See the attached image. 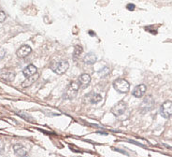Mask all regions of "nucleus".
Returning <instances> with one entry per match:
<instances>
[{"label": "nucleus", "instance_id": "1", "mask_svg": "<svg viewBox=\"0 0 172 157\" xmlns=\"http://www.w3.org/2000/svg\"><path fill=\"white\" fill-rule=\"evenodd\" d=\"M79 89H80L79 82H72L68 87H66V89H65L64 95H63L64 99H65V100L74 99V98L78 95Z\"/></svg>", "mask_w": 172, "mask_h": 157}, {"label": "nucleus", "instance_id": "2", "mask_svg": "<svg viewBox=\"0 0 172 157\" xmlns=\"http://www.w3.org/2000/svg\"><path fill=\"white\" fill-rule=\"evenodd\" d=\"M69 64L68 61H59V62H52L50 65L51 69L56 73V74H64L66 70L68 69Z\"/></svg>", "mask_w": 172, "mask_h": 157}, {"label": "nucleus", "instance_id": "3", "mask_svg": "<svg viewBox=\"0 0 172 157\" xmlns=\"http://www.w3.org/2000/svg\"><path fill=\"white\" fill-rule=\"evenodd\" d=\"M113 87L120 94H126L129 92L130 84L125 78H117L113 82Z\"/></svg>", "mask_w": 172, "mask_h": 157}, {"label": "nucleus", "instance_id": "4", "mask_svg": "<svg viewBox=\"0 0 172 157\" xmlns=\"http://www.w3.org/2000/svg\"><path fill=\"white\" fill-rule=\"evenodd\" d=\"M154 105V99H152L151 95H148L142 100L140 107H139V110L141 112H144V113L148 112L152 109Z\"/></svg>", "mask_w": 172, "mask_h": 157}, {"label": "nucleus", "instance_id": "5", "mask_svg": "<svg viewBox=\"0 0 172 157\" xmlns=\"http://www.w3.org/2000/svg\"><path fill=\"white\" fill-rule=\"evenodd\" d=\"M160 114L166 119H168L172 116V101H166L162 104L160 107Z\"/></svg>", "mask_w": 172, "mask_h": 157}, {"label": "nucleus", "instance_id": "6", "mask_svg": "<svg viewBox=\"0 0 172 157\" xmlns=\"http://www.w3.org/2000/svg\"><path fill=\"white\" fill-rule=\"evenodd\" d=\"M0 78L5 82H12L15 78V72L9 68H3L0 70Z\"/></svg>", "mask_w": 172, "mask_h": 157}, {"label": "nucleus", "instance_id": "7", "mask_svg": "<svg viewBox=\"0 0 172 157\" xmlns=\"http://www.w3.org/2000/svg\"><path fill=\"white\" fill-rule=\"evenodd\" d=\"M126 110V104L123 101H120L115 106H113V107L111 109V113L114 116H121L125 113Z\"/></svg>", "mask_w": 172, "mask_h": 157}, {"label": "nucleus", "instance_id": "8", "mask_svg": "<svg viewBox=\"0 0 172 157\" xmlns=\"http://www.w3.org/2000/svg\"><path fill=\"white\" fill-rule=\"evenodd\" d=\"M32 52V49L30 46H28V45H23L21 46L20 48L18 49V51L16 52V54L18 57H20V58H24L26 56H28Z\"/></svg>", "mask_w": 172, "mask_h": 157}, {"label": "nucleus", "instance_id": "9", "mask_svg": "<svg viewBox=\"0 0 172 157\" xmlns=\"http://www.w3.org/2000/svg\"><path fill=\"white\" fill-rule=\"evenodd\" d=\"M146 91H147L146 85L145 84H139V85H138V86H136L135 88H134L132 95L135 97H137V98H140V97H142L143 95H145Z\"/></svg>", "mask_w": 172, "mask_h": 157}, {"label": "nucleus", "instance_id": "10", "mask_svg": "<svg viewBox=\"0 0 172 157\" xmlns=\"http://www.w3.org/2000/svg\"><path fill=\"white\" fill-rule=\"evenodd\" d=\"M39 77H40V75L37 74V73H36L35 75H33V76H31V77L26 78L25 80L22 82V84H21L22 88H27V87L32 86V85L34 84V82H37V80L39 78Z\"/></svg>", "mask_w": 172, "mask_h": 157}, {"label": "nucleus", "instance_id": "11", "mask_svg": "<svg viewBox=\"0 0 172 157\" xmlns=\"http://www.w3.org/2000/svg\"><path fill=\"white\" fill-rule=\"evenodd\" d=\"M85 99L91 104H97L100 101H102V96L100 95H98V94L90 93L87 96H86Z\"/></svg>", "mask_w": 172, "mask_h": 157}, {"label": "nucleus", "instance_id": "12", "mask_svg": "<svg viewBox=\"0 0 172 157\" xmlns=\"http://www.w3.org/2000/svg\"><path fill=\"white\" fill-rule=\"evenodd\" d=\"M91 82V77L90 75L88 74H81L79 78V83H80V86H81L82 88H86Z\"/></svg>", "mask_w": 172, "mask_h": 157}, {"label": "nucleus", "instance_id": "13", "mask_svg": "<svg viewBox=\"0 0 172 157\" xmlns=\"http://www.w3.org/2000/svg\"><path fill=\"white\" fill-rule=\"evenodd\" d=\"M13 150H14V152L17 156L19 157H23L24 155L27 154V151L24 147L21 144H15L13 146Z\"/></svg>", "mask_w": 172, "mask_h": 157}, {"label": "nucleus", "instance_id": "14", "mask_svg": "<svg viewBox=\"0 0 172 157\" xmlns=\"http://www.w3.org/2000/svg\"><path fill=\"white\" fill-rule=\"evenodd\" d=\"M37 69L34 65H29L23 70V74L25 78H28V77H31V76L35 75L37 73Z\"/></svg>", "mask_w": 172, "mask_h": 157}, {"label": "nucleus", "instance_id": "15", "mask_svg": "<svg viewBox=\"0 0 172 157\" xmlns=\"http://www.w3.org/2000/svg\"><path fill=\"white\" fill-rule=\"evenodd\" d=\"M97 55H95L94 53H87L84 56L83 61H84L85 64H87V65H94L95 62H97Z\"/></svg>", "mask_w": 172, "mask_h": 157}, {"label": "nucleus", "instance_id": "16", "mask_svg": "<svg viewBox=\"0 0 172 157\" xmlns=\"http://www.w3.org/2000/svg\"><path fill=\"white\" fill-rule=\"evenodd\" d=\"M17 114L20 116V117H22L24 120H25L26 122H29V123H35L36 121H35V119H33V118L28 114V113H25V112H24V111H18L17 112Z\"/></svg>", "mask_w": 172, "mask_h": 157}, {"label": "nucleus", "instance_id": "17", "mask_svg": "<svg viewBox=\"0 0 172 157\" xmlns=\"http://www.w3.org/2000/svg\"><path fill=\"white\" fill-rule=\"evenodd\" d=\"M82 52H83V49H82L81 46H79V45L76 46L75 49H74V53H73V58L74 59L79 58V56L82 53Z\"/></svg>", "mask_w": 172, "mask_h": 157}, {"label": "nucleus", "instance_id": "18", "mask_svg": "<svg viewBox=\"0 0 172 157\" xmlns=\"http://www.w3.org/2000/svg\"><path fill=\"white\" fill-rule=\"evenodd\" d=\"M109 73H110V68L107 67V66L103 67L102 69H100V70L98 71V75H99L100 77H106L107 75H109Z\"/></svg>", "mask_w": 172, "mask_h": 157}, {"label": "nucleus", "instance_id": "19", "mask_svg": "<svg viewBox=\"0 0 172 157\" xmlns=\"http://www.w3.org/2000/svg\"><path fill=\"white\" fill-rule=\"evenodd\" d=\"M5 20H6V14L2 11H0V23H3Z\"/></svg>", "mask_w": 172, "mask_h": 157}, {"label": "nucleus", "instance_id": "20", "mask_svg": "<svg viewBox=\"0 0 172 157\" xmlns=\"http://www.w3.org/2000/svg\"><path fill=\"white\" fill-rule=\"evenodd\" d=\"M5 55H6V50L3 48H0V60L3 59Z\"/></svg>", "mask_w": 172, "mask_h": 157}, {"label": "nucleus", "instance_id": "21", "mask_svg": "<svg viewBox=\"0 0 172 157\" xmlns=\"http://www.w3.org/2000/svg\"><path fill=\"white\" fill-rule=\"evenodd\" d=\"M126 8L128 9V11H133L134 9H135V5H134V4H128V5L126 6Z\"/></svg>", "mask_w": 172, "mask_h": 157}, {"label": "nucleus", "instance_id": "22", "mask_svg": "<svg viewBox=\"0 0 172 157\" xmlns=\"http://www.w3.org/2000/svg\"><path fill=\"white\" fill-rule=\"evenodd\" d=\"M4 151H5V148H4V146H3L2 144H0V155H1V154H3Z\"/></svg>", "mask_w": 172, "mask_h": 157}, {"label": "nucleus", "instance_id": "23", "mask_svg": "<svg viewBox=\"0 0 172 157\" xmlns=\"http://www.w3.org/2000/svg\"><path fill=\"white\" fill-rule=\"evenodd\" d=\"M23 157H28L27 155H24V156H23Z\"/></svg>", "mask_w": 172, "mask_h": 157}]
</instances>
